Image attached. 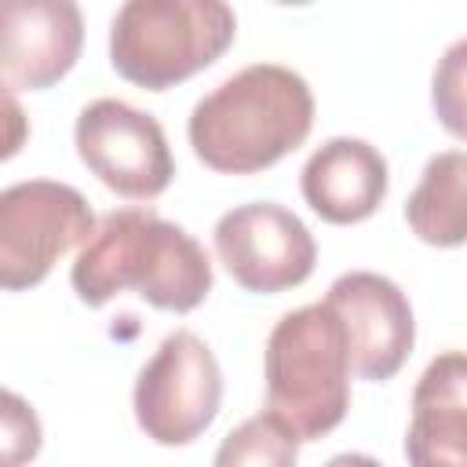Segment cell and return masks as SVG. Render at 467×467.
Wrapping results in <instances>:
<instances>
[{
  "mask_svg": "<svg viewBox=\"0 0 467 467\" xmlns=\"http://www.w3.org/2000/svg\"><path fill=\"white\" fill-rule=\"evenodd\" d=\"M91 230L95 215L69 182L29 179L0 190V292L36 288Z\"/></svg>",
  "mask_w": 467,
  "mask_h": 467,
  "instance_id": "6",
  "label": "cell"
},
{
  "mask_svg": "<svg viewBox=\"0 0 467 467\" xmlns=\"http://www.w3.org/2000/svg\"><path fill=\"white\" fill-rule=\"evenodd\" d=\"M234 36L223 0H128L109 22V62L128 84L168 91L208 69Z\"/></svg>",
  "mask_w": 467,
  "mask_h": 467,
  "instance_id": "4",
  "label": "cell"
},
{
  "mask_svg": "<svg viewBox=\"0 0 467 467\" xmlns=\"http://www.w3.org/2000/svg\"><path fill=\"white\" fill-rule=\"evenodd\" d=\"M325 306L339 317L350 354V372L361 379H390L416 343V321L409 296L383 274L350 270L332 281Z\"/></svg>",
  "mask_w": 467,
  "mask_h": 467,
  "instance_id": "9",
  "label": "cell"
},
{
  "mask_svg": "<svg viewBox=\"0 0 467 467\" xmlns=\"http://www.w3.org/2000/svg\"><path fill=\"white\" fill-rule=\"evenodd\" d=\"M405 456L409 467H467V361L460 350L438 354L416 379Z\"/></svg>",
  "mask_w": 467,
  "mask_h": 467,
  "instance_id": "12",
  "label": "cell"
},
{
  "mask_svg": "<svg viewBox=\"0 0 467 467\" xmlns=\"http://www.w3.org/2000/svg\"><path fill=\"white\" fill-rule=\"evenodd\" d=\"M266 412L296 441L336 431L350 409V354L339 317L325 303L288 310L266 339Z\"/></svg>",
  "mask_w": 467,
  "mask_h": 467,
  "instance_id": "3",
  "label": "cell"
},
{
  "mask_svg": "<svg viewBox=\"0 0 467 467\" xmlns=\"http://www.w3.org/2000/svg\"><path fill=\"white\" fill-rule=\"evenodd\" d=\"M84 15L69 0H0V84L44 91L80 58Z\"/></svg>",
  "mask_w": 467,
  "mask_h": 467,
  "instance_id": "10",
  "label": "cell"
},
{
  "mask_svg": "<svg viewBox=\"0 0 467 467\" xmlns=\"http://www.w3.org/2000/svg\"><path fill=\"white\" fill-rule=\"evenodd\" d=\"M463 55H467V40H456L441 69H434V109L456 139H463Z\"/></svg>",
  "mask_w": 467,
  "mask_h": 467,
  "instance_id": "16",
  "label": "cell"
},
{
  "mask_svg": "<svg viewBox=\"0 0 467 467\" xmlns=\"http://www.w3.org/2000/svg\"><path fill=\"white\" fill-rule=\"evenodd\" d=\"M387 157L372 142L350 135L321 142L299 175L303 201L332 226H350L376 215L387 197Z\"/></svg>",
  "mask_w": 467,
  "mask_h": 467,
  "instance_id": "11",
  "label": "cell"
},
{
  "mask_svg": "<svg viewBox=\"0 0 467 467\" xmlns=\"http://www.w3.org/2000/svg\"><path fill=\"white\" fill-rule=\"evenodd\" d=\"M77 157L117 197L153 201L168 190L175 161L164 128L153 113L135 109L124 99H95L80 109L73 128Z\"/></svg>",
  "mask_w": 467,
  "mask_h": 467,
  "instance_id": "7",
  "label": "cell"
},
{
  "mask_svg": "<svg viewBox=\"0 0 467 467\" xmlns=\"http://www.w3.org/2000/svg\"><path fill=\"white\" fill-rule=\"evenodd\" d=\"M40 445L44 427L36 409L22 394L0 387V467H29Z\"/></svg>",
  "mask_w": 467,
  "mask_h": 467,
  "instance_id": "15",
  "label": "cell"
},
{
  "mask_svg": "<svg viewBox=\"0 0 467 467\" xmlns=\"http://www.w3.org/2000/svg\"><path fill=\"white\" fill-rule=\"evenodd\" d=\"M314 128L310 84L277 62H255L215 84L190 113L186 135L201 164L223 175L274 168Z\"/></svg>",
  "mask_w": 467,
  "mask_h": 467,
  "instance_id": "2",
  "label": "cell"
},
{
  "mask_svg": "<svg viewBox=\"0 0 467 467\" xmlns=\"http://www.w3.org/2000/svg\"><path fill=\"white\" fill-rule=\"evenodd\" d=\"M26 142H29V117L15 99V91L0 84V164L18 157Z\"/></svg>",
  "mask_w": 467,
  "mask_h": 467,
  "instance_id": "17",
  "label": "cell"
},
{
  "mask_svg": "<svg viewBox=\"0 0 467 467\" xmlns=\"http://www.w3.org/2000/svg\"><path fill=\"white\" fill-rule=\"evenodd\" d=\"M215 255L244 292L274 296L314 274L317 244L296 212L274 201H252L215 223Z\"/></svg>",
  "mask_w": 467,
  "mask_h": 467,
  "instance_id": "8",
  "label": "cell"
},
{
  "mask_svg": "<svg viewBox=\"0 0 467 467\" xmlns=\"http://www.w3.org/2000/svg\"><path fill=\"white\" fill-rule=\"evenodd\" d=\"M69 281L88 306H106L113 296L135 292L157 310L190 314L212 292V259L197 237L157 212L120 208L80 244Z\"/></svg>",
  "mask_w": 467,
  "mask_h": 467,
  "instance_id": "1",
  "label": "cell"
},
{
  "mask_svg": "<svg viewBox=\"0 0 467 467\" xmlns=\"http://www.w3.org/2000/svg\"><path fill=\"white\" fill-rule=\"evenodd\" d=\"M325 467H383V463L372 460V456H365V452H339V456H332Z\"/></svg>",
  "mask_w": 467,
  "mask_h": 467,
  "instance_id": "18",
  "label": "cell"
},
{
  "mask_svg": "<svg viewBox=\"0 0 467 467\" xmlns=\"http://www.w3.org/2000/svg\"><path fill=\"white\" fill-rule=\"evenodd\" d=\"M405 223L434 248H460L467 237V153H434L405 201Z\"/></svg>",
  "mask_w": 467,
  "mask_h": 467,
  "instance_id": "13",
  "label": "cell"
},
{
  "mask_svg": "<svg viewBox=\"0 0 467 467\" xmlns=\"http://www.w3.org/2000/svg\"><path fill=\"white\" fill-rule=\"evenodd\" d=\"M131 405L135 423L157 445H190L201 438L223 405V368L212 347L190 328L168 332L142 365Z\"/></svg>",
  "mask_w": 467,
  "mask_h": 467,
  "instance_id": "5",
  "label": "cell"
},
{
  "mask_svg": "<svg viewBox=\"0 0 467 467\" xmlns=\"http://www.w3.org/2000/svg\"><path fill=\"white\" fill-rule=\"evenodd\" d=\"M296 460H299L296 434L277 416L259 412L223 438L212 467H296Z\"/></svg>",
  "mask_w": 467,
  "mask_h": 467,
  "instance_id": "14",
  "label": "cell"
}]
</instances>
